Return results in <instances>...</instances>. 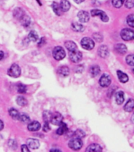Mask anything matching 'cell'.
<instances>
[{"mask_svg": "<svg viewBox=\"0 0 134 152\" xmlns=\"http://www.w3.org/2000/svg\"><path fill=\"white\" fill-rule=\"evenodd\" d=\"M83 146L82 140H80V138H73L70 140L69 142V147H70L71 149L74 150V151H78L80 150Z\"/></svg>", "mask_w": 134, "mask_h": 152, "instance_id": "obj_1", "label": "cell"}, {"mask_svg": "<svg viewBox=\"0 0 134 152\" xmlns=\"http://www.w3.org/2000/svg\"><path fill=\"white\" fill-rule=\"evenodd\" d=\"M52 54H53V57L56 60H62L66 56V52L64 51L63 48L60 47V46L54 48Z\"/></svg>", "mask_w": 134, "mask_h": 152, "instance_id": "obj_2", "label": "cell"}, {"mask_svg": "<svg viewBox=\"0 0 134 152\" xmlns=\"http://www.w3.org/2000/svg\"><path fill=\"white\" fill-rule=\"evenodd\" d=\"M121 37L126 41L134 40V30L130 28H124L121 32Z\"/></svg>", "mask_w": 134, "mask_h": 152, "instance_id": "obj_3", "label": "cell"}, {"mask_svg": "<svg viewBox=\"0 0 134 152\" xmlns=\"http://www.w3.org/2000/svg\"><path fill=\"white\" fill-rule=\"evenodd\" d=\"M7 73L10 77L17 78V77L21 75V68L17 64H13L9 68Z\"/></svg>", "mask_w": 134, "mask_h": 152, "instance_id": "obj_4", "label": "cell"}, {"mask_svg": "<svg viewBox=\"0 0 134 152\" xmlns=\"http://www.w3.org/2000/svg\"><path fill=\"white\" fill-rule=\"evenodd\" d=\"M80 45L83 48L86 50H92L95 46L94 41L89 37H84L80 41Z\"/></svg>", "mask_w": 134, "mask_h": 152, "instance_id": "obj_5", "label": "cell"}, {"mask_svg": "<svg viewBox=\"0 0 134 152\" xmlns=\"http://www.w3.org/2000/svg\"><path fill=\"white\" fill-rule=\"evenodd\" d=\"M70 59L72 62L73 63H78L80 62L82 59V53L78 51V49L73 50V51H71L70 52Z\"/></svg>", "mask_w": 134, "mask_h": 152, "instance_id": "obj_6", "label": "cell"}, {"mask_svg": "<svg viewBox=\"0 0 134 152\" xmlns=\"http://www.w3.org/2000/svg\"><path fill=\"white\" fill-rule=\"evenodd\" d=\"M91 15H92V17L99 16L102 21H104V22H106V21H108L109 20L108 16L106 15V13L104 11H102L100 10H92V11H91Z\"/></svg>", "mask_w": 134, "mask_h": 152, "instance_id": "obj_7", "label": "cell"}, {"mask_svg": "<svg viewBox=\"0 0 134 152\" xmlns=\"http://www.w3.org/2000/svg\"><path fill=\"white\" fill-rule=\"evenodd\" d=\"M111 78L107 74H104L99 78V85L101 86L102 87H107L111 85Z\"/></svg>", "mask_w": 134, "mask_h": 152, "instance_id": "obj_8", "label": "cell"}, {"mask_svg": "<svg viewBox=\"0 0 134 152\" xmlns=\"http://www.w3.org/2000/svg\"><path fill=\"white\" fill-rule=\"evenodd\" d=\"M63 121V116H62V114L59 113H55L52 114L51 118V123L54 125H59V124H61Z\"/></svg>", "mask_w": 134, "mask_h": 152, "instance_id": "obj_9", "label": "cell"}, {"mask_svg": "<svg viewBox=\"0 0 134 152\" xmlns=\"http://www.w3.org/2000/svg\"><path fill=\"white\" fill-rule=\"evenodd\" d=\"M78 17L80 22H83V23L88 22L89 21V14L87 11H85V10H80L78 13Z\"/></svg>", "mask_w": 134, "mask_h": 152, "instance_id": "obj_10", "label": "cell"}, {"mask_svg": "<svg viewBox=\"0 0 134 152\" xmlns=\"http://www.w3.org/2000/svg\"><path fill=\"white\" fill-rule=\"evenodd\" d=\"M40 127H41V125L38 121H32L28 124V129L30 132H36V131L40 130Z\"/></svg>", "mask_w": 134, "mask_h": 152, "instance_id": "obj_11", "label": "cell"}, {"mask_svg": "<svg viewBox=\"0 0 134 152\" xmlns=\"http://www.w3.org/2000/svg\"><path fill=\"white\" fill-rule=\"evenodd\" d=\"M27 143H28V147H30L31 149H37L40 147L39 140L35 139H28Z\"/></svg>", "mask_w": 134, "mask_h": 152, "instance_id": "obj_12", "label": "cell"}, {"mask_svg": "<svg viewBox=\"0 0 134 152\" xmlns=\"http://www.w3.org/2000/svg\"><path fill=\"white\" fill-rule=\"evenodd\" d=\"M59 128L57 129L56 132L58 135H63V134H66V133L68 132V127H67V125H66L65 123H63V122H62L61 124H59Z\"/></svg>", "mask_w": 134, "mask_h": 152, "instance_id": "obj_13", "label": "cell"}, {"mask_svg": "<svg viewBox=\"0 0 134 152\" xmlns=\"http://www.w3.org/2000/svg\"><path fill=\"white\" fill-rule=\"evenodd\" d=\"M102 147L99 146V144H96V143H93V144H91L90 146L86 148V151H92V152H99L102 151Z\"/></svg>", "mask_w": 134, "mask_h": 152, "instance_id": "obj_14", "label": "cell"}, {"mask_svg": "<svg viewBox=\"0 0 134 152\" xmlns=\"http://www.w3.org/2000/svg\"><path fill=\"white\" fill-rule=\"evenodd\" d=\"M59 5H60L62 12L68 11L70 9V2H69L68 0H62Z\"/></svg>", "mask_w": 134, "mask_h": 152, "instance_id": "obj_15", "label": "cell"}, {"mask_svg": "<svg viewBox=\"0 0 134 152\" xmlns=\"http://www.w3.org/2000/svg\"><path fill=\"white\" fill-rule=\"evenodd\" d=\"M98 53L102 58H106V57L108 56L109 52H108V48L106 46H101L99 48V50H98Z\"/></svg>", "mask_w": 134, "mask_h": 152, "instance_id": "obj_16", "label": "cell"}, {"mask_svg": "<svg viewBox=\"0 0 134 152\" xmlns=\"http://www.w3.org/2000/svg\"><path fill=\"white\" fill-rule=\"evenodd\" d=\"M114 48H115L116 52L119 53V54H125V52H127V48H126V46L125 45H123V44H118V45H116Z\"/></svg>", "mask_w": 134, "mask_h": 152, "instance_id": "obj_17", "label": "cell"}, {"mask_svg": "<svg viewBox=\"0 0 134 152\" xmlns=\"http://www.w3.org/2000/svg\"><path fill=\"white\" fill-rule=\"evenodd\" d=\"M58 72L60 75L64 76V77H66L70 75V69H69L68 66H60L58 70Z\"/></svg>", "mask_w": 134, "mask_h": 152, "instance_id": "obj_18", "label": "cell"}, {"mask_svg": "<svg viewBox=\"0 0 134 152\" xmlns=\"http://www.w3.org/2000/svg\"><path fill=\"white\" fill-rule=\"evenodd\" d=\"M116 99V103L118 104H122L124 102V100H125V97H124V93L122 91H118L117 94H116L115 96Z\"/></svg>", "mask_w": 134, "mask_h": 152, "instance_id": "obj_19", "label": "cell"}, {"mask_svg": "<svg viewBox=\"0 0 134 152\" xmlns=\"http://www.w3.org/2000/svg\"><path fill=\"white\" fill-rule=\"evenodd\" d=\"M51 7L54 13H55V14L59 15V16H61L62 14V10L61 7H60V5L58 4L57 2H53L51 4Z\"/></svg>", "mask_w": 134, "mask_h": 152, "instance_id": "obj_20", "label": "cell"}, {"mask_svg": "<svg viewBox=\"0 0 134 152\" xmlns=\"http://www.w3.org/2000/svg\"><path fill=\"white\" fill-rule=\"evenodd\" d=\"M117 74H118V79H119V81H120L121 83H127L128 80H129V77H128V75L126 74L123 73V72H122L121 71H117Z\"/></svg>", "mask_w": 134, "mask_h": 152, "instance_id": "obj_21", "label": "cell"}, {"mask_svg": "<svg viewBox=\"0 0 134 152\" xmlns=\"http://www.w3.org/2000/svg\"><path fill=\"white\" fill-rule=\"evenodd\" d=\"M134 109V100L130 99L126 102V104L124 106V109L126 112H132Z\"/></svg>", "mask_w": 134, "mask_h": 152, "instance_id": "obj_22", "label": "cell"}, {"mask_svg": "<svg viewBox=\"0 0 134 152\" xmlns=\"http://www.w3.org/2000/svg\"><path fill=\"white\" fill-rule=\"evenodd\" d=\"M65 46L67 49L71 52V51H73V50L78 49V47H77V45L73 41H71V40H68V41H66L65 42Z\"/></svg>", "mask_w": 134, "mask_h": 152, "instance_id": "obj_23", "label": "cell"}, {"mask_svg": "<svg viewBox=\"0 0 134 152\" xmlns=\"http://www.w3.org/2000/svg\"><path fill=\"white\" fill-rule=\"evenodd\" d=\"M72 28L77 32H83L85 30V26H82L81 24L78 23V22H73L72 23Z\"/></svg>", "mask_w": 134, "mask_h": 152, "instance_id": "obj_24", "label": "cell"}, {"mask_svg": "<svg viewBox=\"0 0 134 152\" xmlns=\"http://www.w3.org/2000/svg\"><path fill=\"white\" fill-rule=\"evenodd\" d=\"M20 21H21L22 26H25V27H28L31 22L30 18L28 16H27V15H25V14L20 18Z\"/></svg>", "mask_w": 134, "mask_h": 152, "instance_id": "obj_25", "label": "cell"}, {"mask_svg": "<svg viewBox=\"0 0 134 152\" xmlns=\"http://www.w3.org/2000/svg\"><path fill=\"white\" fill-rule=\"evenodd\" d=\"M100 73V68H99V66L97 65H95V66H92L91 68H90V74L92 77H96Z\"/></svg>", "mask_w": 134, "mask_h": 152, "instance_id": "obj_26", "label": "cell"}, {"mask_svg": "<svg viewBox=\"0 0 134 152\" xmlns=\"http://www.w3.org/2000/svg\"><path fill=\"white\" fill-rule=\"evenodd\" d=\"M17 104L20 105V106H25L26 104H28V102H27V100H26L24 97H22V96H19V97H17Z\"/></svg>", "mask_w": 134, "mask_h": 152, "instance_id": "obj_27", "label": "cell"}, {"mask_svg": "<svg viewBox=\"0 0 134 152\" xmlns=\"http://www.w3.org/2000/svg\"><path fill=\"white\" fill-rule=\"evenodd\" d=\"M9 116H11L13 119H15V120H17L18 119V116H19V112L15 109H9Z\"/></svg>", "mask_w": 134, "mask_h": 152, "instance_id": "obj_28", "label": "cell"}, {"mask_svg": "<svg viewBox=\"0 0 134 152\" xmlns=\"http://www.w3.org/2000/svg\"><path fill=\"white\" fill-rule=\"evenodd\" d=\"M51 116H52V113L50 111L43 112V121H44V122L50 123V121H51Z\"/></svg>", "mask_w": 134, "mask_h": 152, "instance_id": "obj_29", "label": "cell"}, {"mask_svg": "<svg viewBox=\"0 0 134 152\" xmlns=\"http://www.w3.org/2000/svg\"><path fill=\"white\" fill-rule=\"evenodd\" d=\"M28 38L31 41H37L39 40V36L35 31H31L28 35Z\"/></svg>", "mask_w": 134, "mask_h": 152, "instance_id": "obj_30", "label": "cell"}, {"mask_svg": "<svg viewBox=\"0 0 134 152\" xmlns=\"http://www.w3.org/2000/svg\"><path fill=\"white\" fill-rule=\"evenodd\" d=\"M17 120H19V121H21V122H23V123H27V122H28V121H30L29 116L25 113L19 114L18 119H17Z\"/></svg>", "mask_w": 134, "mask_h": 152, "instance_id": "obj_31", "label": "cell"}, {"mask_svg": "<svg viewBox=\"0 0 134 152\" xmlns=\"http://www.w3.org/2000/svg\"><path fill=\"white\" fill-rule=\"evenodd\" d=\"M14 17H15V18L20 19L21 17L24 15L23 10H22L21 9H20V8H17V9H16L14 11Z\"/></svg>", "mask_w": 134, "mask_h": 152, "instance_id": "obj_32", "label": "cell"}, {"mask_svg": "<svg viewBox=\"0 0 134 152\" xmlns=\"http://www.w3.org/2000/svg\"><path fill=\"white\" fill-rule=\"evenodd\" d=\"M126 21H127V24L130 27L134 28V14H130V15H129L127 17Z\"/></svg>", "mask_w": 134, "mask_h": 152, "instance_id": "obj_33", "label": "cell"}, {"mask_svg": "<svg viewBox=\"0 0 134 152\" xmlns=\"http://www.w3.org/2000/svg\"><path fill=\"white\" fill-rule=\"evenodd\" d=\"M125 2V0H112V4L115 8H120Z\"/></svg>", "mask_w": 134, "mask_h": 152, "instance_id": "obj_34", "label": "cell"}, {"mask_svg": "<svg viewBox=\"0 0 134 152\" xmlns=\"http://www.w3.org/2000/svg\"><path fill=\"white\" fill-rule=\"evenodd\" d=\"M126 63L130 66H134V55H129L126 57Z\"/></svg>", "mask_w": 134, "mask_h": 152, "instance_id": "obj_35", "label": "cell"}, {"mask_svg": "<svg viewBox=\"0 0 134 152\" xmlns=\"http://www.w3.org/2000/svg\"><path fill=\"white\" fill-rule=\"evenodd\" d=\"M73 135H75V137H78V138H83L85 136V132H83L82 130H80V129H78L75 132V133L73 134Z\"/></svg>", "mask_w": 134, "mask_h": 152, "instance_id": "obj_36", "label": "cell"}, {"mask_svg": "<svg viewBox=\"0 0 134 152\" xmlns=\"http://www.w3.org/2000/svg\"><path fill=\"white\" fill-rule=\"evenodd\" d=\"M26 90H27L26 86L25 85H23V84H20V85H18V86H17V91H18L20 94H25V93L26 92Z\"/></svg>", "mask_w": 134, "mask_h": 152, "instance_id": "obj_37", "label": "cell"}, {"mask_svg": "<svg viewBox=\"0 0 134 152\" xmlns=\"http://www.w3.org/2000/svg\"><path fill=\"white\" fill-rule=\"evenodd\" d=\"M125 7L129 9L133 8L134 7V0H126L125 1Z\"/></svg>", "mask_w": 134, "mask_h": 152, "instance_id": "obj_38", "label": "cell"}, {"mask_svg": "<svg viewBox=\"0 0 134 152\" xmlns=\"http://www.w3.org/2000/svg\"><path fill=\"white\" fill-rule=\"evenodd\" d=\"M43 131H44L45 132L51 130V128H50L49 123H47V122H44V124H43Z\"/></svg>", "mask_w": 134, "mask_h": 152, "instance_id": "obj_39", "label": "cell"}, {"mask_svg": "<svg viewBox=\"0 0 134 152\" xmlns=\"http://www.w3.org/2000/svg\"><path fill=\"white\" fill-rule=\"evenodd\" d=\"M45 42H46V40H45L44 37L40 38V41H39V43H38V46H39V47H41L42 45H44Z\"/></svg>", "mask_w": 134, "mask_h": 152, "instance_id": "obj_40", "label": "cell"}, {"mask_svg": "<svg viewBox=\"0 0 134 152\" xmlns=\"http://www.w3.org/2000/svg\"><path fill=\"white\" fill-rule=\"evenodd\" d=\"M21 151L24 152H29V149L28 148V146H26V145H22L21 146Z\"/></svg>", "mask_w": 134, "mask_h": 152, "instance_id": "obj_41", "label": "cell"}, {"mask_svg": "<svg viewBox=\"0 0 134 152\" xmlns=\"http://www.w3.org/2000/svg\"><path fill=\"white\" fill-rule=\"evenodd\" d=\"M3 127H4V124H3V122L0 120V131L2 130Z\"/></svg>", "mask_w": 134, "mask_h": 152, "instance_id": "obj_42", "label": "cell"}, {"mask_svg": "<svg viewBox=\"0 0 134 152\" xmlns=\"http://www.w3.org/2000/svg\"><path fill=\"white\" fill-rule=\"evenodd\" d=\"M3 57H4V53H3V52H1V51H0V60H1Z\"/></svg>", "mask_w": 134, "mask_h": 152, "instance_id": "obj_43", "label": "cell"}, {"mask_svg": "<svg viewBox=\"0 0 134 152\" xmlns=\"http://www.w3.org/2000/svg\"><path fill=\"white\" fill-rule=\"evenodd\" d=\"M74 2H77V3H81V2H83L85 0H73Z\"/></svg>", "mask_w": 134, "mask_h": 152, "instance_id": "obj_44", "label": "cell"}, {"mask_svg": "<svg viewBox=\"0 0 134 152\" xmlns=\"http://www.w3.org/2000/svg\"><path fill=\"white\" fill-rule=\"evenodd\" d=\"M131 121H132L133 123L134 124V113H133V114L132 117H131Z\"/></svg>", "mask_w": 134, "mask_h": 152, "instance_id": "obj_45", "label": "cell"}, {"mask_svg": "<svg viewBox=\"0 0 134 152\" xmlns=\"http://www.w3.org/2000/svg\"><path fill=\"white\" fill-rule=\"evenodd\" d=\"M51 151H60V150H58V149H52V150H51Z\"/></svg>", "mask_w": 134, "mask_h": 152, "instance_id": "obj_46", "label": "cell"}, {"mask_svg": "<svg viewBox=\"0 0 134 152\" xmlns=\"http://www.w3.org/2000/svg\"><path fill=\"white\" fill-rule=\"evenodd\" d=\"M133 74H134V67H133Z\"/></svg>", "mask_w": 134, "mask_h": 152, "instance_id": "obj_47", "label": "cell"}]
</instances>
